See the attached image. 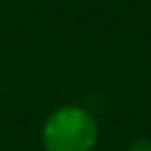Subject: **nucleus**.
Returning a JSON list of instances; mask_svg holds the SVG:
<instances>
[{"label": "nucleus", "mask_w": 151, "mask_h": 151, "mask_svg": "<svg viewBox=\"0 0 151 151\" xmlns=\"http://www.w3.org/2000/svg\"><path fill=\"white\" fill-rule=\"evenodd\" d=\"M40 137L45 151H94L99 123L87 109L64 104L45 118Z\"/></svg>", "instance_id": "f257e3e1"}, {"label": "nucleus", "mask_w": 151, "mask_h": 151, "mask_svg": "<svg viewBox=\"0 0 151 151\" xmlns=\"http://www.w3.org/2000/svg\"><path fill=\"white\" fill-rule=\"evenodd\" d=\"M127 151H151V139H137L127 146Z\"/></svg>", "instance_id": "f03ea898"}]
</instances>
